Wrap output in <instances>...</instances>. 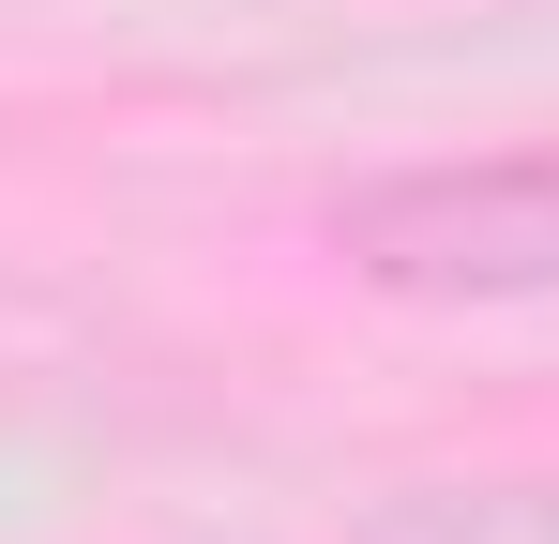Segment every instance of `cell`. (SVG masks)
<instances>
[{
  "instance_id": "1",
  "label": "cell",
  "mask_w": 559,
  "mask_h": 544,
  "mask_svg": "<svg viewBox=\"0 0 559 544\" xmlns=\"http://www.w3.org/2000/svg\"><path fill=\"white\" fill-rule=\"evenodd\" d=\"M318 258L378 303H559V137L499 152H408L318 197Z\"/></svg>"
},
{
  "instance_id": "2",
  "label": "cell",
  "mask_w": 559,
  "mask_h": 544,
  "mask_svg": "<svg viewBox=\"0 0 559 544\" xmlns=\"http://www.w3.org/2000/svg\"><path fill=\"white\" fill-rule=\"evenodd\" d=\"M348 544H559V469H439L364 499Z\"/></svg>"
}]
</instances>
